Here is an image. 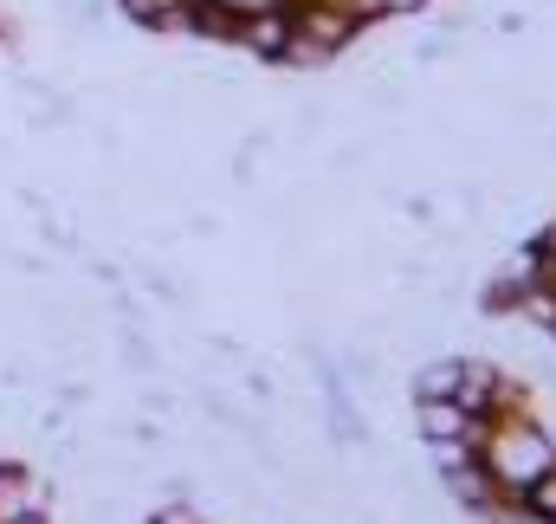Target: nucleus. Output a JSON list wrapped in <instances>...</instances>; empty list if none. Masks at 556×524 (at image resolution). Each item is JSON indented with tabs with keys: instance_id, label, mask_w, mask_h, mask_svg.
I'll return each mask as SVG.
<instances>
[{
	"instance_id": "f257e3e1",
	"label": "nucleus",
	"mask_w": 556,
	"mask_h": 524,
	"mask_svg": "<svg viewBox=\"0 0 556 524\" xmlns=\"http://www.w3.org/2000/svg\"><path fill=\"white\" fill-rule=\"evenodd\" d=\"M420 434H427V440H453V434H466V408L446 401V395H427V408H420Z\"/></svg>"
},
{
	"instance_id": "f03ea898",
	"label": "nucleus",
	"mask_w": 556,
	"mask_h": 524,
	"mask_svg": "<svg viewBox=\"0 0 556 524\" xmlns=\"http://www.w3.org/2000/svg\"><path fill=\"white\" fill-rule=\"evenodd\" d=\"M33 506H39V492L20 479V466H0V524L33 519Z\"/></svg>"
},
{
	"instance_id": "7ed1b4c3",
	"label": "nucleus",
	"mask_w": 556,
	"mask_h": 524,
	"mask_svg": "<svg viewBox=\"0 0 556 524\" xmlns=\"http://www.w3.org/2000/svg\"><path fill=\"white\" fill-rule=\"evenodd\" d=\"M214 7H227L240 20V13H260V7H285V0H214Z\"/></svg>"
},
{
	"instance_id": "20e7f679",
	"label": "nucleus",
	"mask_w": 556,
	"mask_h": 524,
	"mask_svg": "<svg viewBox=\"0 0 556 524\" xmlns=\"http://www.w3.org/2000/svg\"><path fill=\"white\" fill-rule=\"evenodd\" d=\"M453 383H459V370H433V376H427L420 389H427V395H446V389H453Z\"/></svg>"
},
{
	"instance_id": "39448f33",
	"label": "nucleus",
	"mask_w": 556,
	"mask_h": 524,
	"mask_svg": "<svg viewBox=\"0 0 556 524\" xmlns=\"http://www.w3.org/2000/svg\"><path fill=\"white\" fill-rule=\"evenodd\" d=\"M538 506L556 519V479H538Z\"/></svg>"
}]
</instances>
